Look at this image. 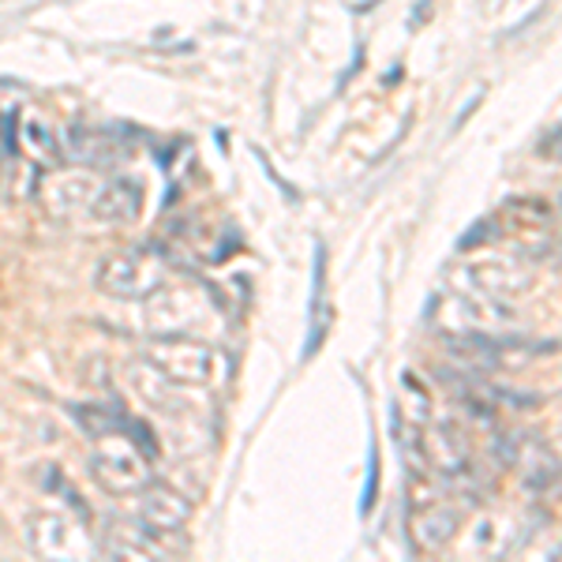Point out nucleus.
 <instances>
[{
	"label": "nucleus",
	"instance_id": "f257e3e1",
	"mask_svg": "<svg viewBox=\"0 0 562 562\" xmlns=\"http://www.w3.org/2000/svg\"><path fill=\"white\" fill-rule=\"evenodd\" d=\"M150 458L132 439L128 420H116L113 428L90 435V473L109 495H143V487L154 484Z\"/></svg>",
	"mask_w": 562,
	"mask_h": 562
},
{
	"label": "nucleus",
	"instance_id": "f03ea898",
	"mask_svg": "<svg viewBox=\"0 0 562 562\" xmlns=\"http://www.w3.org/2000/svg\"><path fill=\"white\" fill-rule=\"evenodd\" d=\"M166 281H169V262L150 248L116 251L98 270V289L105 296H121V301H147Z\"/></svg>",
	"mask_w": 562,
	"mask_h": 562
},
{
	"label": "nucleus",
	"instance_id": "7ed1b4c3",
	"mask_svg": "<svg viewBox=\"0 0 562 562\" xmlns=\"http://www.w3.org/2000/svg\"><path fill=\"white\" fill-rule=\"evenodd\" d=\"M147 360L169 379V383H180V386H206L217 368V357L211 346L180 338V334H173V338H154L147 346Z\"/></svg>",
	"mask_w": 562,
	"mask_h": 562
},
{
	"label": "nucleus",
	"instance_id": "20e7f679",
	"mask_svg": "<svg viewBox=\"0 0 562 562\" xmlns=\"http://www.w3.org/2000/svg\"><path fill=\"white\" fill-rule=\"evenodd\" d=\"M139 518H143V529L154 532V537H169V532L184 529L188 518H192V506H188V498L173 492V487L150 484V487H143Z\"/></svg>",
	"mask_w": 562,
	"mask_h": 562
},
{
	"label": "nucleus",
	"instance_id": "39448f33",
	"mask_svg": "<svg viewBox=\"0 0 562 562\" xmlns=\"http://www.w3.org/2000/svg\"><path fill=\"white\" fill-rule=\"evenodd\" d=\"M330 334V304H326V248L315 244V267H312V304H307V341L304 357H315Z\"/></svg>",
	"mask_w": 562,
	"mask_h": 562
},
{
	"label": "nucleus",
	"instance_id": "423d86ee",
	"mask_svg": "<svg viewBox=\"0 0 562 562\" xmlns=\"http://www.w3.org/2000/svg\"><path fill=\"white\" fill-rule=\"evenodd\" d=\"M143 211V188L135 180H113L90 203V214L102 222H132Z\"/></svg>",
	"mask_w": 562,
	"mask_h": 562
},
{
	"label": "nucleus",
	"instance_id": "0eeeda50",
	"mask_svg": "<svg viewBox=\"0 0 562 562\" xmlns=\"http://www.w3.org/2000/svg\"><path fill=\"white\" fill-rule=\"evenodd\" d=\"M379 447H371L368 454V484H364V495H360V514H371L375 510V498H379Z\"/></svg>",
	"mask_w": 562,
	"mask_h": 562
},
{
	"label": "nucleus",
	"instance_id": "6e6552de",
	"mask_svg": "<svg viewBox=\"0 0 562 562\" xmlns=\"http://www.w3.org/2000/svg\"><path fill=\"white\" fill-rule=\"evenodd\" d=\"M428 12H431V0H424V4H416V23L428 20Z\"/></svg>",
	"mask_w": 562,
	"mask_h": 562
}]
</instances>
